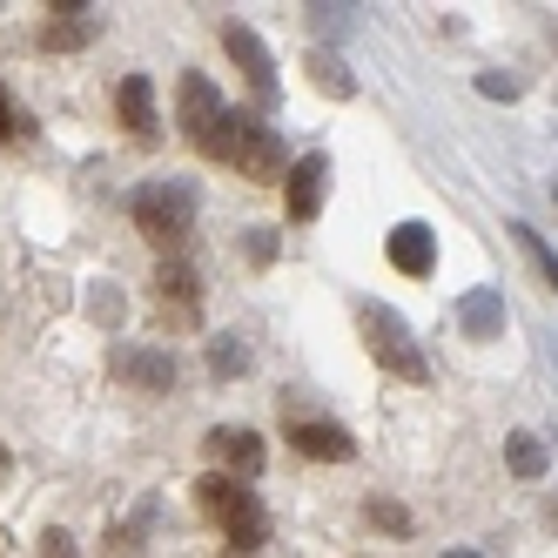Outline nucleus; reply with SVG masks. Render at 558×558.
Returning <instances> with one entry per match:
<instances>
[{
  "instance_id": "nucleus-1",
  "label": "nucleus",
  "mask_w": 558,
  "mask_h": 558,
  "mask_svg": "<svg viewBox=\"0 0 558 558\" xmlns=\"http://www.w3.org/2000/svg\"><path fill=\"white\" fill-rule=\"evenodd\" d=\"M209 162L235 169V175H250V182H283L290 175V148L283 135H276L269 122H256V114H222V129L203 142Z\"/></svg>"
},
{
  "instance_id": "nucleus-2",
  "label": "nucleus",
  "mask_w": 558,
  "mask_h": 558,
  "mask_svg": "<svg viewBox=\"0 0 558 558\" xmlns=\"http://www.w3.org/2000/svg\"><path fill=\"white\" fill-rule=\"evenodd\" d=\"M195 505H203V518H209V525H222L229 551H256V545L269 538L263 498L243 485V477H222V471H209L203 485H195Z\"/></svg>"
},
{
  "instance_id": "nucleus-3",
  "label": "nucleus",
  "mask_w": 558,
  "mask_h": 558,
  "mask_svg": "<svg viewBox=\"0 0 558 558\" xmlns=\"http://www.w3.org/2000/svg\"><path fill=\"white\" fill-rule=\"evenodd\" d=\"M356 330H364V343H371V356H377L384 371H397L404 384H424V377H430V364H424L411 324H404L390 303H356Z\"/></svg>"
},
{
  "instance_id": "nucleus-4",
  "label": "nucleus",
  "mask_w": 558,
  "mask_h": 558,
  "mask_svg": "<svg viewBox=\"0 0 558 558\" xmlns=\"http://www.w3.org/2000/svg\"><path fill=\"white\" fill-rule=\"evenodd\" d=\"M129 216H135V229L148 235L155 250H175L189 235V222H195V195L182 182H142L129 195Z\"/></svg>"
},
{
  "instance_id": "nucleus-5",
  "label": "nucleus",
  "mask_w": 558,
  "mask_h": 558,
  "mask_svg": "<svg viewBox=\"0 0 558 558\" xmlns=\"http://www.w3.org/2000/svg\"><path fill=\"white\" fill-rule=\"evenodd\" d=\"M222 48H229V61H235V68H243V82H250V101L269 114L276 101H283V82H276V61H269V48L256 41V27L229 21V27H222Z\"/></svg>"
},
{
  "instance_id": "nucleus-6",
  "label": "nucleus",
  "mask_w": 558,
  "mask_h": 558,
  "mask_svg": "<svg viewBox=\"0 0 558 558\" xmlns=\"http://www.w3.org/2000/svg\"><path fill=\"white\" fill-rule=\"evenodd\" d=\"M175 114H182V135L195 142V148H203L216 129H222V95H216V82H209V74H195V68H182V82H175Z\"/></svg>"
},
{
  "instance_id": "nucleus-7",
  "label": "nucleus",
  "mask_w": 558,
  "mask_h": 558,
  "mask_svg": "<svg viewBox=\"0 0 558 558\" xmlns=\"http://www.w3.org/2000/svg\"><path fill=\"white\" fill-rule=\"evenodd\" d=\"M108 371L122 377V384H135V390H175V356L169 350H148V343H114V356H108Z\"/></svg>"
},
{
  "instance_id": "nucleus-8",
  "label": "nucleus",
  "mask_w": 558,
  "mask_h": 558,
  "mask_svg": "<svg viewBox=\"0 0 558 558\" xmlns=\"http://www.w3.org/2000/svg\"><path fill=\"white\" fill-rule=\"evenodd\" d=\"M324 195H330V162H324V155H296L290 175H283L290 222H316V216H324Z\"/></svg>"
},
{
  "instance_id": "nucleus-9",
  "label": "nucleus",
  "mask_w": 558,
  "mask_h": 558,
  "mask_svg": "<svg viewBox=\"0 0 558 558\" xmlns=\"http://www.w3.org/2000/svg\"><path fill=\"white\" fill-rule=\"evenodd\" d=\"M283 424H290V445L303 458H316V464H350L356 458V437L343 424H330V417H283Z\"/></svg>"
},
{
  "instance_id": "nucleus-10",
  "label": "nucleus",
  "mask_w": 558,
  "mask_h": 558,
  "mask_svg": "<svg viewBox=\"0 0 558 558\" xmlns=\"http://www.w3.org/2000/svg\"><path fill=\"white\" fill-rule=\"evenodd\" d=\"M114 114H122V129L155 148L162 142V122H155V88H148V74H122V88H114Z\"/></svg>"
},
{
  "instance_id": "nucleus-11",
  "label": "nucleus",
  "mask_w": 558,
  "mask_h": 558,
  "mask_svg": "<svg viewBox=\"0 0 558 558\" xmlns=\"http://www.w3.org/2000/svg\"><path fill=\"white\" fill-rule=\"evenodd\" d=\"M209 451L222 458V477H243V485H250V477L263 471V437L256 430H235V424H222V430H209Z\"/></svg>"
},
{
  "instance_id": "nucleus-12",
  "label": "nucleus",
  "mask_w": 558,
  "mask_h": 558,
  "mask_svg": "<svg viewBox=\"0 0 558 558\" xmlns=\"http://www.w3.org/2000/svg\"><path fill=\"white\" fill-rule=\"evenodd\" d=\"M384 250H390V263L404 269V276H430V269H437V235H430L424 222H397Z\"/></svg>"
},
{
  "instance_id": "nucleus-13",
  "label": "nucleus",
  "mask_w": 558,
  "mask_h": 558,
  "mask_svg": "<svg viewBox=\"0 0 558 558\" xmlns=\"http://www.w3.org/2000/svg\"><path fill=\"white\" fill-rule=\"evenodd\" d=\"M458 330L477 337V343L505 337V296H498V290H464V296H458Z\"/></svg>"
},
{
  "instance_id": "nucleus-14",
  "label": "nucleus",
  "mask_w": 558,
  "mask_h": 558,
  "mask_svg": "<svg viewBox=\"0 0 558 558\" xmlns=\"http://www.w3.org/2000/svg\"><path fill=\"white\" fill-rule=\"evenodd\" d=\"M88 41H95L88 8H68V0H54V8H48V27H41V48H48V54H68V48H88Z\"/></svg>"
},
{
  "instance_id": "nucleus-15",
  "label": "nucleus",
  "mask_w": 558,
  "mask_h": 558,
  "mask_svg": "<svg viewBox=\"0 0 558 558\" xmlns=\"http://www.w3.org/2000/svg\"><path fill=\"white\" fill-rule=\"evenodd\" d=\"M505 464H511V477H545L551 471V451H545V437H532V430H511L505 437Z\"/></svg>"
},
{
  "instance_id": "nucleus-16",
  "label": "nucleus",
  "mask_w": 558,
  "mask_h": 558,
  "mask_svg": "<svg viewBox=\"0 0 558 558\" xmlns=\"http://www.w3.org/2000/svg\"><path fill=\"white\" fill-rule=\"evenodd\" d=\"M303 68H310V82L324 88V95H337V101H350V95H356V74H350V68H343V61H337L330 48H316V54H310Z\"/></svg>"
},
{
  "instance_id": "nucleus-17",
  "label": "nucleus",
  "mask_w": 558,
  "mask_h": 558,
  "mask_svg": "<svg viewBox=\"0 0 558 558\" xmlns=\"http://www.w3.org/2000/svg\"><path fill=\"white\" fill-rule=\"evenodd\" d=\"M505 229H511V243H518V250H525V256H532V269L545 276V290H558V250L545 243V235H538L532 222H505Z\"/></svg>"
},
{
  "instance_id": "nucleus-18",
  "label": "nucleus",
  "mask_w": 558,
  "mask_h": 558,
  "mask_svg": "<svg viewBox=\"0 0 558 558\" xmlns=\"http://www.w3.org/2000/svg\"><path fill=\"white\" fill-rule=\"evenodd\" d=\"M243 371H250V343L243 337H216L209 343V377L229 384V377H243Z\"/></svg>"
},
{
  "instance_id": "nucleus-19",
  "label": "nucleus",
  "mask_w": 558,
  "mask_h": 558,
  "mask_svg": "<svg viewBox=\"0 0 558 558\" xmlns=\"http://www.w3.org/2000/svg\"><path fill=\"white\" fill-rule=\"evenodd\" d=\"M155 290H162L169 303H182V310H195V269L189 263H162L155 269Z\"/></svg>"
},
{
  "instance_id": "nucleus-20",
  "label": "nucleus",
  "mask_w": 558,
  "mask_h": 558,
  "mask_svg": "<svg viewBox=\"0 0 558 558\" xmlns=\"http://www.w3.org/2000/svg\"><path fill=\"white\" fill-rule=\"evenodd\" d=\"M364 518H371L377 532H390V538H404V532H411V511H404V505H390V498H371Z\"/></svg>"
},
{
  "instance_id": "nucleus-21",
  "label": "nucleus",
  "mask_w": 558,
  "mask_h": 558,
  "mask_svg": "<svg viewBox=\"0 0 558 558\" xmlns=\"http://www.w3.org/2000/svg\"><path fill=\"white\" fill-rule=\"evenodd\" d=\"M21 135H27V114L14 108V95H8V88H0V142H21Z\"/></svg>"
},
{
  "instance_id": "nucleus-22",
  "label": "nucleus",
  "mask_w": 558,
  "mask_h": 558,
  "mask_svg": "<svg viewBox=\"0 0 558 558\" xmlns=\"http://www.w3.org/2000/svg\"><path fill=\"white\" fill-rule=\"evenodd\" d=\"M477 95L485 101H518V82L511 74H477Z\"/></svg>"
},
{
  "instance_id": "nucleus-23",
  "label": "nucleus",
  "mask_w": 558,
  "mask_h": 558,
  "mask_svg": "<svg viewBox=\"0 0 558 558\" xmlns=\"http://www.w3.org/2000/svg\"><path fill=\"white\" fill-rule=\"evenodd\" d=\"M310 27L316 34H343L350 27V8H310Z\"/></svg>"
},
{
  "instance_id": "nucleus-24",
  "label": "nucleus",
  "mask_w": 558,
  "mask_h": 558,
  "mask_svg": "<svg viewBox=\"0 0 558 558\" xmlns=\"http://www.w3.org/2000/svg\"><path fill=\"white\" fill-rule=\"evenodd\" d=\"M41 558H74V538L54 525V532H41Z\"/></svg>"
},
{
  "instance_id": "nucleus-25",
  "label": "nucleus",
  "mask_w": 558,
  "mask_h": 558,
  "mask_svg": "<svg viewBox=\"0 0 558 558\" xmlns=\"http://www.w3.org/2000/svg\"><path fill=\"white\" fill-rule=\"evenodd\" d=\"M250 256H256V263L276 256V229H250Z\"/></svg>"
},
{
  "instance_id": "nucleus-26",
  "label": "nucleus",
  "mask_w": 558,
  "mask_h": 558,
  "mask_svg": "<svg viewBox=\"0 0 558 558\" xmlns=\"http://www.w3.org/2000/svg\"><path fill=\"white\" fill-rule=\"evenodd\" d=\"M8 471H14V458H8V445H0V477H8Z\"/></svg>"
},
{
  "instance_id": "nucleus-27",
  "label": "nucleus",
  "mask_w": 558,
  "mask_h": 558,
  "mask_svg": "<svg viewBox=\"0 0 558 558\" xmlns=\"http://www.w3.org/2000/svg\"><path fill=\"white\" fill-rule=\"evenodd\" d=\"M445 558H477V551H445Z\"/></svg>"
},
{
  "instance_id": "nucleus-28",
  "label": "nucleus",
  "mask_w": 558,
  "mask_h": 558,
  "mask_svg": "<svg viewBox=\"0 0 558 558\" xmlns=\"http://www.w3.org/2000/svg\"><path fill=\"white\" fill-rule=\"evenodd\" d=\"M551 203H558V182H551Z\"/></svg>"
}]
</instances>
